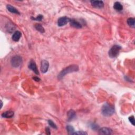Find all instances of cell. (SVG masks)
<instances>
[{
	"instance_id": "1",
	"label": "cell",
	"mask_w": 135,
	"mask_h": 135,
	"mask_svg": "<svg viewBox=\"0 0 135 135\" xmlns=\"http://www.w3.org/2000/svg\"><path fill=\"white\" fill-rule=\"evenodd\" d=\"M78 70H79V67L78 65L76 64L70 65L64 68V69H63L61 72L59 73L58 76V79L59 80H61L65 75H67V74L74 72H77V71H78Z\"/></svg>"
},
{
	"instance_id": "2",
	"label": "cell",
	"mask_w": 135,
	"mask_h": 135,
	"mask_svg": "<svg viewBox=\"0 0 135 135\" xmlns=\"http://www.w3.org/2000/svg\"><path fill=\"white\" fill-rule=\"evenodd\" d=\"M101 112L104 116H111L115 112L114 107L109 103H104L101 109Z\"/></svg>"
},
{
	"instance_id": "3",
	"label": "cell",
	"mask_w": 135,
	"mask_h": 135,
	"mask_svg": "<svg viewBox=\"0 0 135 135\" xmlns=\"http://www.w3.org/2000/svg\"><path fill=\"white\" fill-rule=\"evenodd\" d=\"M122 49V47L120 45H115L110 49L109 51V56L111 58H116L118 54H119L120 51Z\"/></svg>"
},
{
	"instance_id": "4",
	"label": "cell",
	"mask_w": 135,
	"mask_h": 135,
	"mask_svg": "<svg viewBox=\"0 0 135 135\" xmlns=\"http://www.w3.org/2000/svg\"><path fill=\"white\" fill-rule=\"evenodd\" d=\"M11 63L13 67L18 68L22 63V58L19 56H15L12 58L11 60Z\"/></svg>"
},
{
	"instance_id": "5",
	"label": "cell",
	"mask_w": 135,
	"mask_h": 135,
	"mask_svg": "<svg viewBox=\"0 0 135 135\" xmlns=\"http://www.w3.org/2000/svg\"><path fill=\"white\" fill-rule=\"evenodd\" d=\"M49 67V63L46 60H43L41 63V71L43 73L47 72Z\"/></svg>"
},
{
	"instance_id": "6",
	"label": "cell",
	"mask_w": 135,
	"mask_h": 135,
	"mask_svg": "<svg viewBox=\"0 0 135 135\" xmlns=\"http://www.w3.org/2000/svg\"><path fill=\"white\" fill-rule=\"evenodd\" d=\"M70 19L67 16H62L60 18L58 21V25L59 26H65L68 22H69Z\"/></svg>"
},
{
	"instance_id": "7",
	"label": "cell",
	"mask_w": 135,
	"mask_h": 135,
	"mask_svg": "<svg viewBox=\"0 0 135 135\" xmlns=\"http://www.w3.org/2000/svg\"><path fill=\"white\" fill-rule=\"evenodd\" d=\"M29 68L30 69H31V70L33 71V72L36 74H38V75L39 74V70L38 69L36 63H35V61H33V60H31L30 62H29Z\"/></svg>"
},
{
	"instance_id": "8",
	"label": "cell",
	"mask_w": 135,
	"mask_h": 135,
	"mask_svg": "<svg viewBox=\"0 0 135 135\" xmlns=\"http://www.w3.org/2000/svg\"><path fill=\"white\" fill-rule=\"evenodd\" d=\"M90 3L93 7L97 9H101L104 6V3L102 1H91Z\"/></svg>"
},
{
	"instance_id": "9",
	"label": "cell",
	"mask_w": 135,
	"mask_h": 135,
	"mask_svg": "<svg viewBox=\"0 0 135 135\" xmlns=\"http://www.w3.org/2000/svg\"><path fill=\"white\" fill-rule=\"evenodd\" d=\"M69 23L73 27H75L77 29H81L82 28V25L80 23H79L78 21H77L75 19H70Z\"/></svg>"
},
{
	"instance_id": "10",
	"label": "cell",
	"mask_w": 135,
	"mask_h": 135,
	"mask_svg": "<svg viewBox=\"0 0 135 135\" xmlns=\"http://www.w3.org/2000/svg\"><path fill=\"white\" fill-rule=\"evenodd\" d=\"M112 130L111 129L107 127H103L99 130V134L100 135H111Z\"/></svg>"
},
{
	"instance_id": "11",
	"label": "cell",
	"mask_w": 135,
	"mask_h": 135,
	"mask_svg": "<svg viewBox=\"0 0 135 135\" xmlns=\"http://www.w3.org/2000/svg\"><path fill=\"white\" fill-rule=\"evenodd\" d=\"M68 116V122H70V121L72 120L74 118L76 117V114L75 111L73 110H70L67 113Z\"/></svg>"
},
{
	"instance_id": "12",
	"label": "cell",
	"mask_w": 135,
	"mask_h": 135,
	"mask_svg": "<svg viewBox=\"0 0 135 135\" xmlns=\"http://www.w3.org/2000/svg\"><path fill=\"white\" fill-rule=\"evenodd\" d=\"M21 37V33L20 31H16L12 35V40L14 41H15V42H18V41L20 40Z\"/></svg>"
},
{
	"instance_id": "13",
	"label": "cell",
	"mask_w": 135,
	"mask_h": 135,
	"mask_svg": "<svg viewBox=\"0 0 135 135\" xmlns=\"http://www.w3.org/2000/svg\"><path fill=\"white\" fill-rule=\"evenodd\" d=\"M14 113L13 111H7L6 112H4L2 114V117L5 118H11L14 116Z\"/></svg>"
},
{
	"instance_id": "14",
	"label": "cell",
	"mask_w": 135,
	"mask_h": 135,
	"mask_svg": "<svg viewBox=\"0 0 135 135\" xmlns=\"http://www.w3.org/2000/svg\"><path fill=\"white\" fill-rule=\"evenodd\" d=\"M6 8H7V10L9 11V12H10L11 13L16 14H19V15L20 14V12H19V11L16 10L14 7L12 6V5H7L6 6Z\"/></svg>"
},
{
	"instance_id": "15",
	"label": "cell",
	"mask_w": 135,
	"mask_h": 135,
	"mask_svg": "<svg viewBox=\"0 0 135 135\" xmlns=\"http://www.w3.org/2000/svg\"><path fill=\"white\" fill-rule=\"evenodd\" d=\"M114 8L116 10L118 11H121L123 10V6L120 3L116 2L115 3L114 5Z\"/></svg>"
},
{
	"instance_id": "16",
	"label": "cell",
	"mask_w": 135,
	"mask_h": 135,
	"mask_svg": "<svg viewBox=\"0 0 135 135\" xmlns=\"http://www.w3.org/2000/svg\"><path fill=\"white\" fill-rule=\"evenodd\" d=\"M34 27L35 29H36L37 31H39L40 32L42 33H45V30L44 29V27L41 26L40 24H35Z\"/></svg>"
},
{
	"instance_id": "17",
	"label": "cell",
	"mask_w": 135,
	"mask_h": 135,
	"mask_svg": "<svg viewBox=\"0 0 135 135\" xmlns=\"http://www.w3.org/2000/svg\"><path fill=\"white\" fill-rule=\"evenodd\" d=\"M127 23L129 26L132 27H135V20L134 18H129L127 20Z\"/></svg>"
},
{
	"instance_id": "18",
	"label": "cell",
	"mask_w": 135,
	"mask_h": 135,
	"mask_svg": "<svg viewBox=\"0 0 135 135\" xmlns=\"http://www.w3.org/2000/svg\"><path fill=\"white\" fill-rule=\"evenodd\" d=\"M66 129H67V130L69 134V135H73V134L74 133V128H73L72 126L68 125V126H67Z\"/></svg>"
},
{
	"instance_id": "19",
	"label": "cell",
	"mask_w": 135,
	"mask_h": 135,
	"mask_svg": "<svg viewBox=\"0 0 135 135\" xmlns=\"http://www.w3.org/2000/svg\"><path fill=\"white\" fill-rule=\"evenodd\" d=\"M15 28V26L11 23V24H9V25L7 26V30L10 32L13 31L14 30Z\"/></svg>"
},
{
	"instance_id": "20",
	"label": "cell",
	"mask_w": 135,
	"mask_h": 135,
	"mask_svg": "<svg viewBox=\"0 0 135 135\" xmlns=\"http://www.w3.org/2000/svg\"><path fill=\"white\" fill-rule=\"evenodd\" d=\"M48 123H49V126H51L52 128H53L54 129H57V125L54 123V122L52 120H48Z\"/></svg>"
},
{
	"instance_id": "21",
	"label": "cell",
	"mask_w": 135,
	"mask_h": 135,
	"mask_svg": "<svg viewBox=\"0 0 135 135\" xmlns=\"http://www.w3.org/2000/svg\"><path fill=\"white\" fill-rule=\"evenodd\" d=\"M43 15H39L37 18H33L32 16L31 17V19L33 20H36V21H42V20L43 19Z\"/></svg>"
},
{
	"instance_id": "22",
	"label": "cell",
	"mask_w": 135,
	"mask_h": 135,
	"mask_svg": "<svg viewBox=\"0 0 135 135\" xmlns=\"http://www.w3.org/2000/svg\"><path fill=\"white\" fill-rule=\"evenodd\" d=\"M129 122L132 123V125H133V126H135V118H134V116H131V117H129Z\"/></svg>"
},
{
	"instance_id": "23",
	"label": "cell",
	"mask_w": 135,
	"mask_h": 135,
	"mask_svg": "<svg viewBox=\"0 0 135 135\" xmlns=\"http://www.w3.org/2000/svg\"><path fill=\"white\" fill-rule=\"evenodd\" d=\"M73 135H87V133L86 132H84L83 131H78L77 132H74Z\"/></svg>"
},
{
	"instance_id": "24",
	"label": "cell",
	"mask_w": 135,
	"mask_h": 135,
	"mask_svg": "<svg viewBox=\"0 0 135 135\" xmlns=\"http://www.w3.org/2000/svg\"><path fill=\"white\" fill-rule=\"evenodd\" d=\"M91 127L93 130H96V129H98V126L96 125V124L95 123H92L91 125Z\"/></svg>"
},
{
	"instance_id": "25",
	"label": "cell",
	"mask_w": 135,
	"mask_h": 135,
	"mask_svg": "<svg viewBox=\"0 0 135 135\" xmlns=\"http://www.w3.org/2000/svg\"><path fill=\"white\" fill-rule=\"evenodd\" d=\"M46 134H48V135H50L51 134L50 131V129L49 127H47L46 128Z\"/></svg>"
},
{
	"instance_id": "26",
	"label": "cell",
	"mask_w": 135,
	"mask_h": 135,
	"mask_svg": "<svg viewBox=\"0 0 135 135\" xmlns=\"http://www.w3.org/2000/svg\"><path fill=\"white\" fill-rule=\"evenodd\" d=\"M33 79H34V80L36 81H40L41 80L38 77H33Z\"/></svg>"
},
{
	"instance_id": "27",
	"label": "cell",
	"mask_w": 135,
	"mask_h": 135,
	"mask_svg": "<svg viewBox=\"0 0 135 135\" xmlns=\"http://www.w3.org/2000/svg\"><path fill=\"white\" fill-rule=\"evenodd\" d=\"M1 108H2V107L3 106V103H2V101H1Z\"/></svg>"
}]
</instances>
